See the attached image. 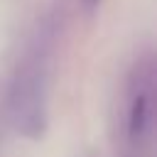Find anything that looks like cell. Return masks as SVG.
I'll return each mask as SVG.
<instances>
[{
    "instance_id": "7a4b0ae2",
    "label": "cell",
    "mask_w": 157,
    "mask_h": 157,
    "mask_svg": "<svg viewBox=\"0 0 157 157\" xmlns=\"http://www.w3.org/2000/svg\"><path fill=\"white\" fill-rule=\"evenodd\" d=\"M88 2H96V0H88Z\"/></svg>"
},
{
    "instance_id": "6da1fadb",
    "label": "cell",
    "mask_w": 157,
    "mask_h": 157,
    "mask_svg": "<svg viewBox=\"0 0 157 157\" xmlns=\"http://www.w3.org/2000/svg\"><path fill=\"white\" fill-rule=\"evenodd\" d=\"M142 125H145V98L140 96V98H135V103H132L130 130H132V132H140V130H142Z\"/></svg>"
}]
</instances>
